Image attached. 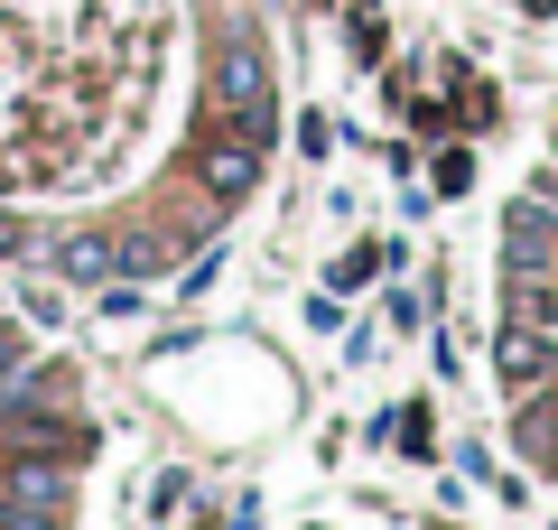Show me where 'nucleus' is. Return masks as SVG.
<instances>
[{
    "label": "nucleus",
    "instance_id": "3",
    "mask_svg": "<svg viewBox=\"0 0 558 530\" xmlns=\"http://www.w3.org/2000/svg\"><path fill=\"white\" fill-rule=\"evenodd\" d=\"M215 103L223 112H279L270 103V57L260 47H223L215 57Z\"/></svg>",
    "mask_w": 558,
    "mask_h": 530
},
{
    "label": "nucleus",
    "instance_id": "4",
    "mask_svg": "<svg viewBox=\"0 0 558 530\" xmlns=\"http://www.w3.org/2000/svg\"><path fill=\"white\" fill-rule=\"evenodd\" d=\"M196 177L215 186V196H252V177H260V140H242V131L196 140Z\"/></svg>",
    "mask_w": 558,
    "mask_h": 530
},
{
    "label": "nucleus",
    "instance_id": "1",
    "mask_svg": "<svg viewBox=\"0 0 558 530\" xmlns=\"http://www.w3.org/2000/svg\"><path fill=\"white\" fill-rule=\"evenodd\" d=\"M549 261H558V215L539 196H521L502 215V279H549Z\"/></svg>",
    "mask_w": 558,
    "mask_h": 530
},
{
    "label": "nucleus",
    "instance_id": "2",
    "mask_svg": "<svg viewBox=\"0 0 558 530\" xmlns=\"http://www.w3.org/2000/svg\"><path fill=\"white\" fill-rule=\"evenodd\" d=\"M0 530H65V474L57 466H20L0 484Z\"/></svg>",
    "mask_w": 558,
    "mask_h": 530
},
{
    "label": "nucleus",
    "instance_id": "6",
    "mask_svg": "<svg viewBox=\"0 0 558 530\" xmlns=\"http://www.w3.org/2000/svg\"><path fill=\"white\" fill-rule=\"evenodd\" d=\"M47 261H57L65 279H102V270H121V242H102V233H65V242H47Z\"/></svg>",
    "mask_w": 558,
    "mask_h": 530
},
{
    "label": "nucleus",
    "instance_id": "7",
    "mask_svg": "<svg viewBox=\"0 0 558 530\" xmlns=\"http://www.w3.org/2000/svg\"><path fill=\"white\" fill-rule=\"evenodd\" d=\"M10 363H20V326H0V382H10Z\"/></svg>",
    "mask_w": 558,
    "mask_h": 530
},
{
    "label": "nucleus",
    "instance_id": "5",
    "mask_svg": "<svg viewBox=\"0 0 558 530\" xmlns=\"http://www.w3.org/2000/svg\"><path fill=\"white\" fill-rule=\"evenodd\" d=\"M494 373L512 382V392H531V382L549 373V345H539V326H512V335H502V345H494Z\"/></svg>",
    "mask_w": 558,
    "mask_h": 530
},
{
    "label": "nucleus",
    "instance_id": "8",
    "mask_svg": "<svg viewBox=\"0 0 558 530\" xmlns=\"http://www.w3.org/2000/svg\"><path fill=\"white\" fill-rule=\"evenodd\" d=\"M521 10H558V0H521Z\"/></svg>",
    "mask_w": 558,
    "mask_h": 530
}]
</instances>
